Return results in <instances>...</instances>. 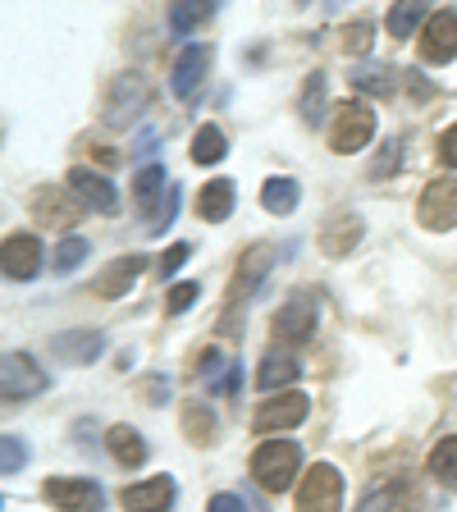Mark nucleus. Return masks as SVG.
Returning <instances> with one entry per match:
<instances>
[{"label": "nucleus", "mask_w": 457, "mask_h": 512, "mask_svg": "<svg viewBox=\"0 0 457 512\" xmlns=\"http://www.w3.org/2000/svg\"><path fill=\"white\" fill-rule=\"evenodd\" d=\"M270 266H275V247H270V243H252L243 252L238 275H234V284H229V307H224V316H220V334H224V339L234 334V316L243 320V307L252 302V293L261 288V279H266Z\"/></svg>", "instance_id": "f257e3e1"}, {"label": "nucleus", "mask_w": 457, "mask_h": 512, "mask_svg": "<svg viewBox=\"0 0 457 512\" xmlns=\"http://www.w3.org/2000/svg\"><path fill=\"white\" fill-rule=\"evenodd\" d=\"M302 471V448L293 439H270V444H256L252 453V480L266 494H284Z\"/></svg>", "instance_id": "f03ea898"}, {"label": "nucleus", "mask_w": 457, "mask_h": 512, "mask_svg": "<svg viewBox=\"0 0 457 512\" xmlns=\"http://www.w3.org/2000/svg\"><path fill=\"white\" fill-rule=\"evenodd\" d=\"M371 138H375V110L366 106V101H348V106L334 110V119H330V147L339 151V156L362 151Z\"/></svg>", "instance_id": "7ed1b4c3"}, {"label": "nucleus", "mask_w": 457, "mask_h": 512, "mask_svg": "<svg viewBox=\"0 0 457 512\" xmlns=\"http://www.w3.org/2000/svg\"><path fill=\"white\" fill-rule=\"evenodd\" d=\"M42 499L60 512H101L106 508V494L101 485L87 476H51L42 485Z\"/></svg>", "instance_id": "20e7f679"}, {"label": "nucleus", "mask_w": 457, "mask_h": 512, "mask_svg": "<svg viewBox=\"0 0 457 512\" xmlns=\"http://www.w3.org/2000/svg\"><path fill=\"white\" fill-rule=\"evenodd\" d=\"M343 508V476L330 462H316V467L302 476L298 485V512H339Z\"/></svg>", "instance_id": "39448f33"}, {"label": "nucleus", "mask_w": 457, "mask_h": 512, "mask_svg": "<svg viewBox=\"0 0 457 512\" xmlns=\"http://www.w3.org/2000/svg\"><path fill=\"white\" fill-rule=\"evenodd\" d=\"M416 220L426 224L430 234H448L457 224V179H430L421 202H416Z\"/></svg>", "instance_id": "423d86ee"}, {"label": "nucleus", "mask_w": 457, "mask_h": 512, "mask_svg": "<svg viewBox=\"0 0 457 512\" xmlns=\"http://www.w3.org/2000/svg\"><path fill=\"white\" fill-rule=\"evenodd\" d=\"M142 110H147V83H142L138 74H119L115 83H110V92H106V106H101L106 124L124 128V124H133Z\"/></svg>", "instance_id": "0eeeda50"}, {"label": "nucleus", "mask_w": 457, "mask_h": 512, "mask_svg": "<svg viewBox=\"0 0 457 512\" xmlns=\"http://www.w3.org/2000/svg\"><path fill=\"white\" fill-rule=\"evenodd\" d=\"M307 407H311L307 394H275V398H266V403L256 407L252 430H256V435L293 430V426H302V421H307Z\"/></svg>", "instance_id": "6e6552de"}, {"label": "nucleus", "mask_w": 457, "mask_h": 512, "mask_svg": "<svg viewBox=\"0 0 457 512\" xmlns=\"http://www.w3.org/2000/svg\"><path fill=\"white\" fill-rule=\"evenodd\" d=\"M5 371H0V380H5V403H19V398H32L42 394L46 384H51V375L37 371V362H32L28 352H5Z\"/></svg>", "instance_id": "1a4fd4ad"}, {"label": "nucleus", "mask_w": 457, "mask_h": 512, "mask_svg": "<svg viewBox=\"0 0 457 512\" xmlns=\"http://www.w3.org/2000/svg\"><path fill=\"white\" fill-rule=\"evenodd\" d=\"M275 334L284 343H293V348L311 343V334H316V298H311V293H293V298L275 311Z\"/></svg>", "instance_id": "9d476101"}, {"label": "nucleus", "mask_w": 457, "mask_h": 512, "mask_svg": "<svg viewBox=\"0 0 457 512\" xmlns=\"http://www.w3.org/2000/svg\"><path fill=\"white\" fill-rule=\"evenodd\" d=\"M421 60L448 64L457 60V10H435L421 28Z\"/></svg>", "instance_id": "9b49d317"}, {"label": "nucleus", "mask_w": 457, "mask_h": 512, "mask_svg": "<svg viewBox=\"0 0 457 512\" xmlns=\"http://www.w3.org/2000/svg\"><path fill=\"white\" fill-rule=\"evenodd\" d=\"M69 192H74L78 202L87 206V211H101V215H110L119 206V188L106 179V174H92L87 165H78V170H69Z\"/></svg>", "instance_id": "f8f14e48"}, {"label": "nucleus", "mask_w": 457, "mask_h": 512, "mask_svg": "<svg viewBox=\"0 0 457 512\" xmlns=\"http://www.w3.org/2000/svg\"><path fill=\"white\" fill-rule=\"evenodd\" d=\"M87 206L78 202L69 188H37V197H32V215H37V224H60V229H69V224L83 220Z\"/></svg>", "instance_id": "ddd939ff"}, {"label": "nucleus", "mask_w": 457, "mask_h": 512, "mask_svg": "<svg viewBox=\"0 0 457 512\" xmlns=\"http://www.w3.org/2000/svg\"><path fill=\"white\" fill-rule=\"evenodd\" d=\"M0 256H5V279H19V284H28V279L42 275V261H46L42 243H37L32 234H10Z\"/></svg>", "instance_id": "4468645a"}, {"label": "nucleus", "mask_w": 457, "mask_h": 512, "mask_svg": "<svg viewBox=\"0 0 457 512\" xmlns=\"http://www.w3.org/2000/svg\"><path fill=\"white\" fill-rule=\"evenodd\" d=\"M142 270H147V256H138V252L119 256V261H110V266L92 279V293H96V298H106V302L124 298L128 288L138 284V275H142Z\"/></svg>", "instance_id": "2eb2a0df"}, {"label": "nucleus", "mask_w": 457, "mask_h": 512, "mask_svg": "<svg viewBox=\"0 0 457 512\" xmlns=\"http://www.w3.org/2000/svg\"><path fill=\"white\" fill-rule=\"evenodd\" d=\"M320 252L325 256H334V261H339V256H348L352 247L362 243V215L357 211H334L330 220L320 224Z\"/></svg>", "instance_id": "dca6fc26"}, {"label": "nucleus", "mask_w": 457, "mask_h": 512, "mask_svg": "<svg viewBox=\"0 0 457 512\" xmlns=\"http://www.w3.org/2000/svg\"><path fill=\"white\" fill-rule=\"evenodd\" d=\"M124 512H170L174 508V480L170 476H151V480H138L119 494Z\"/></svg>", "instance_id": "f3484780"}, {"label": "nucleus", "mask_w": 457, "mask_h": 512, "mask_svg": "<svg viewBox=\"0 0 457 512\" xmlns=\"http://www.w3.org/2000/svg\"><path fill=\"white\" fill-rule=\"evenodd\" d=\"M206 64H211V51H206V46L179 51V60H174V69H170V87L179 101H192V96H197V87H202V78H206Z\"/></svg>", "instance_id": "a211bd4d"}, {"label": "nucleus", "mask_w": 457, "mask_h": 512, "mask_svg": "<svg viewBox=\"0 0 457 512\" xmlns=\"http://www.w3.org/2000/svg\"><path fill=\"white\" fill-rule=\"evenodd\" d=\"M51 348H55V357H60V362L87 366V362H96V357L106 352V339H101L96 330H69V334H60Z\"/></svg>", "instance_id": "6ab92c4d"}, {"label": "nucleus", "mask_w": 457, "mask_h": 512, "mask_svg": "<svg viewBox=\"0 0 457 512\" xmlns=\"http://www.w3.org/2000/svg\"><path fill=\"white\" fill-rule=\"evenodd\" d=\"M302 375V366H298V357L288 348H270L266 357H261V371H256V384L266 389V394H275L279 384H293Z\"/></svg>", "instance_id": "aec40b11"}, {"label": "nucleus", "mask_w": 457, "mask_h": 512, "mask_svg": "<svg viewBox=\"0 0 457 512\" xmlns=\"http://www.w3.org/2000/svg\"><path fill=\"white\" fill-rule=\"evenodd\" d=\"M133 197H138V206L147 211V220L160 211V202L170 197V183H165V165H142L138 179H133Z\"/></svg>", "instance_id": "412c9836"}, {"label": "nucleus", "mask_w": 457, "mask_h": 512, "mask_svg": "<svg viewBox=\"0 0 457 512\" xmlns=\"http://www.w3.org/2000/svg\"><path fill=\"white\" fill-rule=\"evenodd\" d=\"M106 444H110V458H115L119 467H142V462H147V453H151L133 426H110L106 430Z\"/></svg>", "instance_id": "4be33fe9"}, {"label": "nucleus", "mask_w": 457, "mask_h": 512, "mask_svg": "<svg viewBox=\"0 0 457 512\" xmlns=\"http://www.w3.org/2000/svg\"><path fill=\"white\" fill-rule=\"evenodd\" d=\"M229 211H234V183L211 179L202 188V197H197V215H202L206 224H220V220H229Z\"/></svg>", "instance_id": "5701e85b"}, {"label": "nucleus", "mask_w": 457, "mask_h": 512, "mask_svg": "<svg viewBox=\"0 0 457 512\" xmlns=\"http://www.w3.org/2000/svg\"><path fill=\"white\" fill-rule=\"evenodd\" d=\"M302 202V188L298 179H288V174H279V179H270L266 188H261V206H266L270 215H293Z\"/></svg>", "instance_id": "b1692460"}, {"label": "nucleus", "mask_w": 457, "mask_h": 512, "mask_svg": "<svg viewBox=\"0 0 457 512\" xmlns=\"http://www.w3.org/2000/svg\"><path fill=\"white\" fill-rule=\"evenodd\" d=\"M426 471H430L435 480H444V485H457V435L439 439V444L430 448Z\"/></svg>", "instance_id": "393cba45"}, {"label": "nucleus", "mask_w": 457, "mask_h": 512, "mask_svg": "<svg viewBox=\"0 0 457 512\" xmlns=\"http://www.w3.org/2000/svg\"><path fill=\"white\" fill-rule=\"evenodd\" d=\"M224 151H229V142H224L220 128H215V124L197 128V138H192V160H197V165H220Z\"/></svg>", "instance_id": "a878e982"}, {"label": "nucleus", "mask_w": 457, "mask_h": 512, "mask_svg": "<svg viewBox=\"0 0 457 512\" xmlns=\"http://www.w3.org/2000/svg\"><path fill=\"white\" fill-rule=\"evenodd\" d=\"M183 435L192 444H211L215 439V412L202 403H183Z\"/></svg>", "instance_id": "bb28decb"}, {"label": "nucleus", "mask_w": 457, "mask_h": 512, "mask_svg": "<svg viewBox=\"0 0 457 512\" xmlns=\"http://www.w3.org/2000/svg\"><path fill=\"white\" fill-rule=\"evenodd\" d=\"M215 14V5H197V0H183V5H174L170 10V32L174 37H188V32H197L206 19Z\"/></svg>", "instance_id": "cd10ccee"}, {"label": "nucleus", "mask_w": 457, "mask_h": 512, "mask_svg": "<svg viewBox=\"0 0 457 512\" xmlns=\"http://www.w3.org/2000/svg\"><path fill=\"white\" fill-rule=\"evenodd\" d=\"M87 256H92V243H87V238H78V234H69L60 247H55V275H74Z\"/></svg>", "instance_id": "c85d7f7f"}, {"label": "nucleus", "mask_w": 457, "mask_h": 512, "mask_svg": "<svg viewBox=\"0 0 457 512\" xmlns=\"http://www.w3.org/2000/svg\"><path fill=\"white\" fill-rule=\"evenodd\" d=\"M421 14H426V5H416V0H403V5H394V14H389V37H398V42H407L416 28H421Z\"/></svg>", "instance_id": "c756f323"}, {"label": "nucleus", "mask_w": 457, "mask_h": 512, "mask_svg": "<svg viewBox=\"0 0 457 512\" xmlns=\"http://www.w3.org/2000/svg\"><path fill=\"white\" fill-rule=\"evenodd\" d=\"M302 119H307V124L325 119V74H311L307 87H302Z\"/></svg>", "instance_id": "7c9ffc66"}, {"label": "nucleus", "mask_w": 457, "mask_h": 512, "mask_svg": "<svg viewBox=\"0 0 457 512\" xmlns=\"http://www.w3.org/2000/svg\"><path fill=\"white\" fill-rule=\"evenodd\" d=\"M398 494H403V485H398V480L375 485V490L362 499V508H357V512H398Z\"/></svg>", "instance_id": "2f4dec72"}, {"label": "nucleus", "mask_w": 457, "mask_h": 512, "mask_svg": "<svg viewBox=\"0 0 457 512\" xmlns=\"http://www.w3.org/2000/svg\"><path fill=\"white\" fill-rule=\"evenodd\" d=\"M352 83L362 87V92H375V96H389L394 92V69H380V64H371V69H357V74H352Z\"/></svg>", "instance_id": "473e14b6"}, {"label": "nucleus", "mask_w": 457, "mask_h": 512, "mask_svg": "<svg viewBox=\"0 0 457 512\" xmlns=\"http://www.w3.org/2000/svg\"><path fill=\"white\" fill-rule=\"evenodd\" d=\"M0 453H5V458H0V471H5V476H19V471L28 467V444H23L19 435L0 439Z\"/></svg>", "instance_id": "72a5a7b5"}, {"label": "nucleus", "mask_w": 457, "mask_h": 512, "mask_svg": "<svg viewBox=\"0 0 457 512\" xmlns=\"http://www.w3.org/2000/svg\"><path fill=\"white\" fill-rule=\"evenodd\" d=\"M197 298H202V284H174L170 293H165V311H170V316H183Z\"/></svg>", "instance_id": "f704fd0d"}, {"label": "nucleus", "mask_w": 457, "mask_h": 512, "mask_svg": "<svg viewBox=\"0 0 457 512\" xmlns=\"http://www.w3.org/2000/svg\"><path fill=\"white\" fill-rule=\"evenodd\" d=\"M371 23H352V28H343V51H352V55H366L371 51Z\"/></svg>", "instance_id": "c9c22d12"}, {"label": "nucleus", "mask_w": 457, "mask_h": 512, "mask_svg": "<svg viewBox=\"0 0 457 512\" xmlns=\"http://www.w3.org/2000/svg\"><path fill=\"white\" fill-rule=\"evenodd\" d=\"M174 215H179V188H170V197L160 202V211L147 220V234H160L165 224H174Z\"/></svg>", "instance_id": "e433bc0d"}, {"label": "nucleus", "mask_w": 457, "mask_h": 512, "mask_svg": "<svg viewBox=\"0 0 457 512\" xmlns=\"http://www.w3.org/2000/svg\"><path fill=\"white\" fill-rule=\"evenodd\" d=\"M439 156H444L448 170H457V124H448L444 133H439Z\"/></svg>", "instance_id": "4c0bfd02"}, {"label": "nucleus", "mask_w": 457, "mask_h": 512, "mask_svg": "<svg viewBox=\"0 0 457 512\" xmlns=\"http://www.w3.org/2000/svg\"><path fill=\"white\" fill-rule=\"evenodd\" d=\"M183 261H188V243H174L170 252L160 256V275H174V270H179Z\"/></svg>", "instance_id": "58836bf2"}, {"label": "nucleus", "mask_w": 457, "mask_h": 512, "mask_svg": "<svg viewBox=\"0 0 457 512\" xmlns=\"http://www.w3.org/2000/svg\"><path fill=\"white\" fill-rule=\"evenodd\" d=\"M206 512H247V503L238 499V494H215V499L206 503Z\"/></svg>", "instance_id": "ea45409f"}, {"label": "nucleus", "mask_w": 457, "mask_h": 512, "mask_svg": "<svg viewBox=\"0 0 457 512\" xmlns=\"http://www.w3.org/2000/svg\"><path fill=\"white\" fill-rule=\"evenodd\" d=\"M147 398H151V403H160V398H170V384H160V380H147Z\"/></svg>", "instance_id": "a19ab883"}]
</instances>
